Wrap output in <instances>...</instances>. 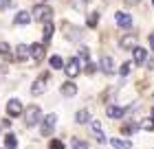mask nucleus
Returning a JSON list of instances; mask_svg holds the SVG:
<instances>
[{
    "label": "nucleus",
    "mask_w": 154,
    "mask_h": 149,
    "mask_svg": "<svg viewBox=\"0 0 154 149\" xmlns=\"http://www.w3.org/2000/svg\"><path fill=\"white\" fill-rule=\"evenodd\" d=\"M42 110H40V105H29V108L24 110V123L29 125V127H35V125H40L42 123Z\"/></svg>",
    "instance_id": "f257e3e1"
},
{
    "label": "nucleus",
    "mask_w": 154,
    "mask_h": 149,
    "mask_svg": "<svg viewBox=\"0 0 154 149\" xmlns=\"http://www.w3.org/2000/svg\"><path fill=\"white\" fill-rule=\"evenodd\" d=\"M31 13H33L31 18H35V22H53V7L48 4H35Z\"/></svg>",
    "instance_id": "f03ea898"
},
{
    "label": "nucleus",
    "mask_w": 154,
    "mask_h": 149,
    "mask_svg": "<svg viewBox=\"0 0 154 149\" xmlns=\"http://www.w3.org/2000/svg\"><path fill=\"white\" fill-rule=\"evenodd\" d=\"M64 37L68 40V42H79L82 37H84V29L82 26H75V24H64Z\"/></svg>",
    "instance_id": "7ed1b4c3"
},
{
    "label": "nucleus",
    "mask_w": 154,
    "mask_h": 149,
    "mask_svg": "<svg viewBox=\"0 0 154 149\" xmlns=\"http://www.w3.org/2000/svg\"><path fill=\"white\" fill-rule=\"evenodd\" d=\"M55 125H57V116L55 114H48L42 118V136H51L53 130H55Z\"/></svg>",
    "instance_id": "20e7f679"
},
{
    "label": "nucleus",
    "mask_w": 154,
    "mask_h": 149,
    "mask_svg": "<svg viewBox=\"0 0 154 149\" xmlns=\"http://www.w3.org/2000/svg\"><path fill=\"white\" fill-rule=\"evenodd\" d=\"M137 44H139L137 33H128V35H123V37L119 40V48H121V51H132Z\"/></svg>",
    "instance_id": "39448f33"
},
{
    "label": "nucleus",
    "mask_w": 154,
    "mask_h": 149,
    "mask_svg": "<svg viewBox=\"0 0 154 149\" xmlns=\"http://www.w3.org/2000/svg\"><path fill=\"white\" fill-rule=\"evenodd\" d=\"M64 73H66L68 79H75V77L82 73V68H79V59H77V57H71V59H68V64L64 66Z\"/></svg>",
    "instance_id": "423d86ee"
},
{
    "label": "nucleus",
    "mask_w": 154,
    "mask_h": 149,
    "mask_svg": "<svg viewBox=\"0 0 154 149\" xmlns=\"http://www.w3.org/2000/svg\"><path fill=\"white\" fill-rule=\"evenodd\" d=\"M24 112V108H22V101H20V99H11V101H7V114L9 116H20Z\"/></svg>",
    "instance_id": "0eeeda50"
},
{
    "label": "nucleus",
    "mask_w": 154,
    "mask_h": 149,
    "mask_svg": "<svg viewBox=\"0 0 154 149\" xmlns=\"http://www.w3.org/2000/svg\"><path fill=\"white\" fill-rule=\"evenodd\" d=\"M44 53H46V46L44 44H31L29 46V55H31V59L40 64L42 59H44Z\"/></svg>",
    "instance_id": "6e6552de"
},
{
    "label": "nucleus",
    "mask_w": 154,
    "mask_h": 149,
    "mask_svg": "<svg viewBox=\"0 0 154 149\" xmlns=\"http://www.w3.org/2000/svg\"><path fill=\"white\" fill-rule=\"evenodd\" d=\"M145 59H148V51L137 44L134 48H132V64H137V66H143Z\"/></svg>",
    "instance_id": "1a4fd4ad"
},
{
    "label": "nucleus",
    "mask_w": 154,
    "mask_h": 149,
    "mask_svg": "<svg viewBox=\"0 0 154 149\" xmlns=\"http://www.w3.org/2000/svg\"><path fill=\"white\" fill-rule=\"evenodd\" d=\"M115 22H117V26H121V29H130L132 18H130V13H125V11H117L115 13Z\"/></svg>",
    "instance_id": "9d476101"
},
{
    "label": "nucleus",
    "mask_w": 154,
    "mask_h": 149,
    "mask_svg": "<svg viewBox=\"0 0 154 149\" xmlns=\"http://www.w3.org/2000/svg\"><path fill=\"white\" fill-rule=\"evenodd\" d=\"M99 70L101 73H106V75H112L115 73V61L110 55H103V57L99 59Z\"/></svg>",
    "instance_id": "9b49d317"
},
{
    "label": "nucleus",
    "mask_w": 154,
    "mask_h": 149,
    "mask_svg": "<svg viewBox=\"0 0 154 149\" xmlns=\"http://www.w3.org/2000/svg\"><path fill=\"white\" fill-rule=\"evenodd\" d=\"M106 116L108 118H123L125 116V110L123 108H119V105H106Z\"/></svg>",
    "instance_id": "f8f14e48"
},
{
    "label": "nucleus",
    "mask_w": 154,
    "mask_h": 149,
    "mask_svg": "<svg viewBox=\"0 0 154 149\" xmlns=\"http://www.w3.org/2000/svg\"><path fill=\"white\" fill-rule=\"evenodd\" d=\"M46 79H48V73H44V75H42L40 79H38V81L31 86V94H42V92L46 90V86H44V83H46Z\"/></svg>",
    "instance_id": "ddd939ff"
},
{
    "label": "nucleus",
    "mask_w": 154,
    "mask_h": 149,
    "mask_svg": "<svg viewBox=\"0 0 154 149\" xmlns=\"http://www.w3.org/2000/svg\"><path fill=\"white\" fill-rule=\"evenodd\" d=\"M90 130H93L95 138L99 140V143H106V136H103V132H101V123L97 118H90Z\"/></svg>",
    "instance_id": "4468645a"
},
{
    "label": "nucleus",
    "mask_w": 154,
    "mask_h": 149,
    "mask_svg": "<svg viewBox=\"0 0 154 149\" xmlns=\"http://www.w3.org/2000/svg\"><path fill=\"white\" fill-rule=\"evenodd\" d=\"M53 22H44V33H42V44L48 46L51 44V37H53Z\"/></svg>",
    "instance_id": "2eb2a0df"
},
{
    "label": "nucleus",
    "mask_w": 154,
    "mask_h": 149,
    "mask_svg": "<svg viewBox=\"0 0 154 149\" xmlns=\"http://www.w3.org/2000/svg\"><path fill=\"white\" fill-rule=\"evenodd\" d=\"M29 57H31V55H29V46H26V44H18L16 46V59L18 61H26Z\"/></svg>",
    "instance_id": "dca6fc26"
},
{
    "label": "nucleus",
    "mask_w": 154,
    "mask_h": 149,
    "mask_svg": "<svg viewBox=\"0 0 154 149\" xmlns=\"http://www.w3.org/2000/svg\"><path fill=\"white\" fill-rule=\"evenodd\" d=\"M13 22L20 24V26H26V24L31 22V13H29V11H18L16 18H13Z\"/></svg>",
    "instance_id": "f3484780"
},
{
    "label": "nucleus",
    "mask_w": 154,
    "mask_h": 149,
    "mask_svg": "<svg viewBox=\"0 0 154 149\" xmlns=\"http://www.w3.org/2000/svg\"><path fill=\"white\" fill-rule=\"evenodd\" d=\"M75 123H77V125H86V123H90V112H88L86 108L79 110V112L75 114Z\"/></svg>",
    "instance_id": "a211bd4d"
},
{
    "label": "nucleus",
    "mask_w": 154,
    "mask_h": 149,
    "mask_svg": "<svg viewBox=\"0 0 154 149\" xmlns=\"http://www.w3.org/2000/svg\"><path fill=\"white\" fill-rule=\"evenodd\" d=\"M137 127L139 130H145V132H154V118H141V121H137Z\"/></svg>",
    "instance_id": "6ab92c4d"
},
{
    "label": "nucleus",
    "mask_w": 154,
    "mask_h": 149,
    "mask_svg": "<svg viewBox=\"0 0 154 149\" xmlns=\"http://www.w3.org/2000/svg\"><path fill=\"white\" fill-rule=\"evenodd\" d=\"M110 145H112L115 149H130L132 147V143L128 138H112V140H110Z\"/></svg>",
    "instance_id": "aec40b11"
},
{
    "label": "nucleus",
    "mask_w": 154,
    "mask_h": 149,
    "mask_svg": "<svg viewBox=\"0 0 154 149\" xmlns=\"http://www.w3.org/2000/svg\"><path fill=\"white\" fill-rule=\"evenodd\" d=\"M62 94H64V97H75L77 94V86L71 83V81L64 83V86H62Z\"/></svg>",
    "instance_id": "412c9836"
},
{
    "label": "nucleus",
    "mask_w": 154,
    "mask_h": 149,
    "mask_svg": "<svg viewBox=\"0 0 154 149\" xmlns=\"http://www.w3.org/2000/svg\"><path fill=\"white\" fill-rule=\"evenodd\" d=\"M5 147L7 149H18V138L13 136V134H7L5 136Z\"/></svg>",
    "instance_id": "4be33fe9"
},
{
    "label": "nucleus",
    "mask_w": 154,
    "mask_h": 149,
    "mask_svg": "<svg viewBox=\"0 0 154 149\" xmlns=\"http://www.w3.org/2000/svg\"><path fill=\"white\" fill-rule=\"evenodd\" d=\"M48 64H51V68H53V70H62V68H64V61H62L60 55H53V57L48 59Z\"/></svg>",
    "instance_id": "5701e85b"
},
{
    "label": "nucleus",
    "mask_w": 154,
    "mask_h": 149,
    "mask_svg": "<svg viewBox=\"0 0 154 149\" xmlns=\"http://www.w3.org/2000/svg\"><path fill=\"white\" fill-rule=\"evenodd\" d=\"M86 24H88V29H97V24H99V13H88Z\"/></svg>",
    "instance_id": "b1692460"
},
{
    "label": "nucleus",
    "mask_w": 154,
    "mask_h": 149,
    "mask_svg": "<svg viewBox=\"0 0 154 149\" xmlns=\"http://www.w3.org/2000/svg\"><path fill=\"white\" fill-rule=\"evenodd\" d=\"M0 57L11 59V46L7 44V42H0Z\"/></svg>",
    "instance_id": "393cba45"
},
{
    "label": "nucleus",
    "mask_w": 154,
    "mask_h": 149,
    "mask_svg": "<svg viewBox=\"0 0 154 149\" xmlns=\"http://www.w3.org/2000/svg\"><path fill=\"white\" fill-rule=\"evenodd\" d=\"M71 7H73L75 11H86L88 9V0H73Z\"/></svg>",
    "instance_id": "a878e982"
},
{
    "label": "nucleus",
    "mask_w": 154,
    "mask_h": 149,
    "mask_svg": "<svg viewBox=\"0 0 154 149\" xmlns=\"http://www.w3.org/2000/svg\"><path fill=\"white\" fill-rule=\"evenodd\" d=\"M71 147L73 149H88V143H86V140H82V138H73L71 140Z\"/></svg>",
    "instance_id": "bb28decb"
},
{
    "label": "nucleus",
    "mask_w": 154,
    "mask_h": 149,
    "mask_svg": "<svg viewBox=\"0 0 154 149\" xmlns=\"http://www.w3.org/2000/svg\"><path fill=\"white\" fill-rule=\"evenodd\" d=\"M130 68H132V61L121 64V68H119V75H121V77H128V75H130Z\"/></svg>",
    "instance_id": "cd10ccee"
},
{
    "label": "nucleus",
    "mask_w": 154,
    "mask_h": 149,
    "mask_svg": "<svg viewBox=\"0 0 154 149\" xmlns=\"http://www.w3.org/2000/svg\"><path fill=\"white\" fill-rule=\"evenodd\" d=\"M79 57L86 59V61L90 59V48H88V46H79Z\"/></svg>",
    "instance_id": "c85d7f7f"
},
{
    "label": "nucleus",
    "mask_w": 154,
    "mask_h": 149,
    "mask_svg": "<svg viewBox=\"0 0 154 149\" xmlns=\"http://www.w3.org/2000/svg\"><path fill=\"white\" fill-rule=\"evenodd\" d=\"M95 70H97V66L88 59V61H86V68H84V73H86V75H95Z\"/></svg>",
    "instance_id": "c756f323"
},
{
    "label": "nucleus",
    "mask_w": 154,
    "mask_h": 149,
    "mask_svg": "<svg viewBox=\"0 0 154 149\" xmlns=\"http://www.w3.org/2000/svg\"><path fill=\"white\" fill-rule=\"evenodd\" d=\"M48 149H64V143L57 140V138H53L51 143H48Z\"/></svg>",
    "instance_id": "7c9ffc66"
},
{
    "label": "nucleus",
    "mask_w": 154,
    "mask_h": 149,
    "mask_svg": "<svg viewBox=\"0 0 154 149\" xmlns=\"http://www.w3.org/2000/svg\"><path fill=\"white\" fill-rule=\"evenodd\" d=\"M134 130H139V127H137V123H134V125H123V127H121V132L125 134V136H130V134L134 132Z\"/></svg>",
    "instance_id": "2f4dec72"
},
{
    "label": "nucleus",
    "mask_w": 154,
    "mask_h": 149,
    "mask_svg": "<svg viewBox=\"0 0 154 149\" xmlns=\"http://www.w3.org/2000/svg\"><path fill=\"white\" fill-rule=\"evenodd\" d=\"M9 2H11V0H0V9H7V7H9Z\"/></svg>",
    "instance_id": "473e14b6"
},
{
    "label": "nucleus",
    "mask_w": 154,
    "mask_h": 149,
    "mask_svg": "<svg viewBox=\"0 0 154 149\" xmlns=\"http://www.w3.org/2000/svg\"><path fill=\"white\" fill-rule=\"evenodd\" d=\"M150 48L154 51V33H150Z\"/></svg>",
    "instance_id": "72a5a7b5"
},
{
    "label": "nucleus",
    "mask_w": 154,
    "mask_h": 149,
    "mask_svg": "<svg viewBox=\"0 0 154 149\" xmlns=\"http://www.w3.org/2000/svg\"><path fill=\"white\" fill-rule=\"evenodd\" d=\"M145 61H148V68H150V70H154V59H145Z\"/></svg>",
    "instance_id": "f704fd0d"
},
{
    "label": "nucleus",
    "mask_w": 154,
    "mask_h": 149,
    "mask_svg": "<svg viewBox=\"0 0 154 149\" xmlns=\"http://www.w3.org/2000/svg\"><path fill=\"white\" fill-rule=\"evenodd\" d=\"M123 2H125V4H137L139 0H123Z\"/></svg>",
    "instance_id": "c9c22d12"
},
{
    "label": "nucleus",
    "mask_w": 154,
    "mask_h": 149,
    "mask_svg": "<svg viewBox=\"0 0 154 149\" xmlns=\"http://www.w3.org/2000/svg\"><path fill=\"white\" fill-rule=\"evenodd\" d=\"M152 118H154V108H152Z\"/></svg>",
    "instance_id": "e433bc0d"
},
{
    "label": "nucleus",
    "mask_w": 154,
    "mask_h": 149,
    "mask_svg": "<svg viewBox=\"0 0 154 149\" xmlns=\"http://www.w3.org/2000/svg\"><path fill=\"white\" fill-rule=\"evenodd\" d=\"M152 4H154V0H152Z\"/></svg>",
    "instance_id": "4c0bfd02"
}]
</instances>
